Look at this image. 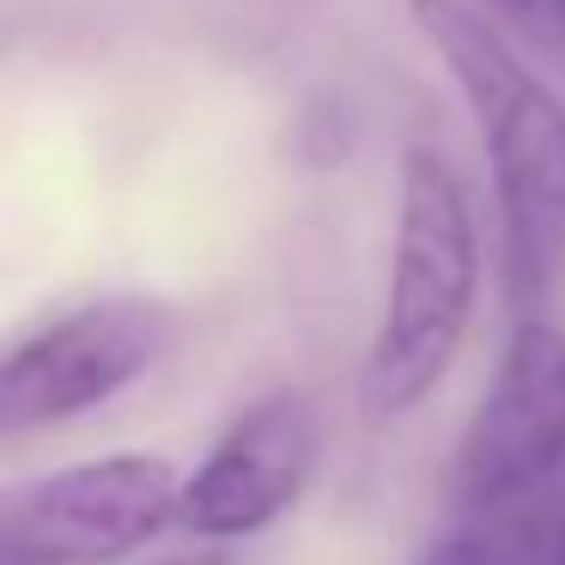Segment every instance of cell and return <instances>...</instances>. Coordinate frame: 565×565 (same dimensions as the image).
Returning <instances> with one entry per match:
<instances>
[{
	"instance_id": "obj_8",
	"label": "cell",
	"mask_w": 565,
	"mask_h": 565,
	"mask_svg": "<svg viewBox=\"0 0 565 565\" xmlns=\"http://www.w3.org/2000/svg\"><path fill=\"white\" fill-rule=\"evenodd\" d=\"M0 565H43V559H31V553H19L13 541H0Z\"/></svg>"
},
{
	"instance_id": "obj_1",
	"label": "cell",
	"mask_w": 565,
	"mask_h": 565,
	"mask_svg": "<svg viewBox=\"0 0 565 565\" xmlns=\"http://www.w3.org/2000/svg\"><path fill=\"white\" fill-rule=\"evenodd\" d=\"M480 140L511 310H541L565 280V86L468 0H407Z\"/></svg>"
},
{
	"instance_id": "obj_5",
	"label": "cell",
	"mask_w": 565,
	"mask_h": 565,
	"mask_svg": "<svg viewBox=\"0 0 565 565\" xmlns=\"http://www.w3.org/2000/svg\"><path fill=\"white\" fill-rule=\"evenodd\" d=\"M177 475L152 450L67 462L0 492V541L43 565H116L177 523Z\"/></svg>"
},
{
	"instance_id": "obj_9",
	"label": "cell",
	"mask_w": 565,
	"mask_h": 565,
	"mask_svg": "<svg viewBox=\"0 0 565 565\" xmlns=\"http://www.w3.org/2000/svg\"><path fill=\"white\" fill-rule=\"evenodd\" d=\"M164 565H225L220 553H195V559H164Z\"/></svg>"
},
{
	"instance_id": "obj_3",
	"label": "cell",
	"mask_w": 565,
	"mask_h": 565,
	"mask_svg": "<svg viewBox=\"0 0 565 565\" xmlns=\"http://www.w3.org/2000/svg\"><path fill=\"white\" fill-rule=\"evenodd\" d=\"M565 468V329L541 310L516 317L456 450V504L468 516L541 499Z\"/></svg>"
},
{
	"instance_id": "obj_6",
	"label": "cell",
	"mask_w": 565,
	"mask_h": 565,
	"mask_svg": "<svg viewBox=\"0 0 565 565\" xmlns=\"http://www.w3.org/2000/svg\"><path fill=\"white\" fill-rule=\"evenodd\" d=\"M317 407L298 390H274L232 419L220 444L201 456L195 475L177 487V523L201 541L262 535L274 516L292 511L317 468Z\"/></svg>"
},
{
	"instance_id": "obj_7",
	"label": "cell",
	"mask_w": 565,
	"mask_h": 565,
	"mask_svg": "<svg viewBox=\"0 0 565 565\" xmlns=\"http://www.w3.org/2000/svg\"><path fill=\"white\" fill-rule=\"evenodd\" d=\"M492 19L565 86V0H487Z\"/></svg>"
},
{
	"instance_id": "obj_4",
	"label": "cell",
	"mask_w": 565,
	"mask_h": 565,
	"mask_svg": "<svg viewBox=\"0 0 565 565\" xmlns=\"http://www.w3.org/2000/svg\"><path fill=\"white\" fill-rule=\"evenodd\" d=\"M171 347V310L152 298H92L0 353V438L50 431L135 390Z\"/></svg>"
},
{
	"instance_id": "obj_2",
	"label": "cell",
	"mask_w": 565,
	"mask_h": 565,
	"mask_svg": "<svg viewBox=\"0 0 565 565\" xmlns=\"http://www.w3.org/2000/svg\"><path fill=\"white\" fill-rule=\"evenodd\" d=\"M480 213L438 140H407L395 171L390 280L365 353V407L402 419L450 377L480 305Z\"/></svg>"
}]
</instances>
